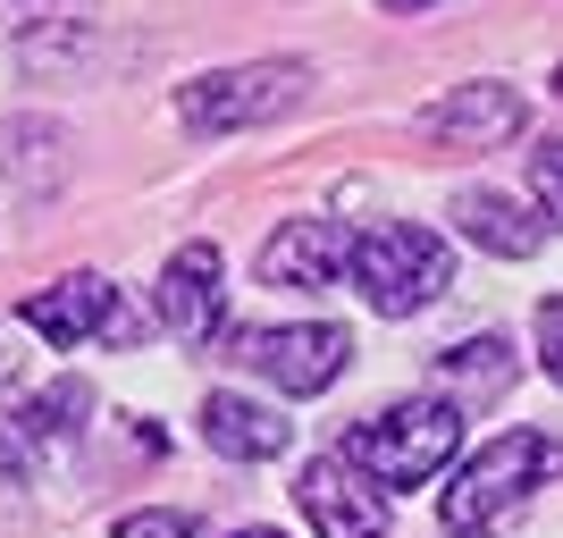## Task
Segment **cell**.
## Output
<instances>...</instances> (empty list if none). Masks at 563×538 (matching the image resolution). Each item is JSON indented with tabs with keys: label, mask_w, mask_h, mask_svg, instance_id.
Masks as SVG:
<instances>
[{
	"label": "cell",
	"mask_w": 563,
	"mask_h": 538,
	"mask_svg": "<svg viewBox=\"0 0 563 538\" xmlns=\"http://www.w3.org/2000/svg\"><path fill=\"white\" fill-rule=\"evenodd\" d=\"M454 446H463V404L404 396V404H387L378 421H362L345 438V463L387 496V488H421V480H438V471L454 463Z\"/></svg>",
	"instance_id": "1"
},
{
	"label": "cell",
	"mask_w": 563,
	"mask_h": 538,
	"mask_svg": "<svg viewBox=\"0 0 563 538\" xmlns=\"http://www.w3.org/2000/svg\"><path fill=\"white\" fill-rule=\"evenodd\" d=\"M555 471H563V446L547 438V429H505V438H488L463 471H454V488H446L438 514H446L454 538H488L496 521H514L521 496L547 488Z\"/></svg>",
	"instance_id": "2"
},
{
	"label": "cell",
	"mask_w": 563,
	"mask_h": 538,
	"mask_svg": "<svg viewBox=\"0 0 563 538\" xmlns=\"http://www.w3.org/2000/svg\"><path fill=\"white\" fill-rule=\"evenodd\" d=\"M353 286L371 295V311L387 320H412L454 286V253L438 228H412V219H387V228L353 235Z\"/></svg>",
	"instance_id": "3"
},
{
	"label": "cell",
	"mask_w": 563,
	"mask_h": 538,
	"mask_svg": "<svg viewBox=\"0 0 563 538\" xmlns=\"http://www.w3.org/2000/svg\"><path fill=\"white\" fill-rule=\"evenodd\" d=\"M303 85H311L303 59H244V68H211V76H194V85H177V118H186L194 135H244L261 118L295 110Z\"/></svg>",
	"instance_id": "4"
},
{
	"label": "cell",
	"mask_w": 563,
	"mask_h": 538,
	"mask_svg": "<svg viewBox=\"0 0 563 538\" xmlns=\"http://www.w3.org/2000/svg\"><path fill=\"white\" fill-rule=\"evenodd\" d=\"M235 362L244 371H261L278 396H320V387H336L353 362V328L336 320H303V328H235L228 337Z\"/></svg>",
	"instance_id": "5"
},
{
	"label": "cell",
	"mask_w": 563,
	"mask_h": 538,
	"mask_svg": "<svg viewBox=\"0 0 563 538\" xmlns=\"http://www.w3.org/2000/svg\"><path fill=\"white\" fill-rule=\"evenodd\" d=\"M85 421H93V387H85V378H51L43 396L0 404V471H9V480H34L59 446L85 438Z\"/></svg>",
	"instance_id": "6"
},
{
	"label": "cell",
	"mask_w": 563,
	"mask_h": 538,
	"mask_svg": "<svg viewBox=\"0 0 563 538\" xmlns=\"http://www.w3.org/2000/svg\"><path fill=\"white\" fill-rule=\"evenodd\" d=\"M18 320L34 328V337H51V345H126V337H143L135 311H118V286L110 278H59L43 286V295H25Z\"/></svg>",
	"instance_id": "7"
},
{
	"label": "cell",
	"mask_w": 563,
	"mask_h": 538,
	"mask_svg": "<svg viewBox=\"0 0 563 538\" xmlns=\"http://www.w3.org/2000/svg\"><path fill=\"white\" fill-rule=\"evenodd\" d=\"M152 311H161V328L177 345H211L219 320H228V261H219V244H177L161 286H152Z\"/></svg>",
	"instance_id": "8"
},
{
	"label": "cell",
	"mask_w": 563,
	"mask_h": 538,
	"mask_svg": "<svg viewBox=\"0 0 563 538\" xmlns=\"http://www.w3.org/2000/svg\"><path fill=\"white\" fill-rule=\"evenodd\" d=\"M295 496H303V521H311L320 538H378V530H387V496H378L371 480L345 463V454H320V463H303Z\"/></svg>",
	"instance_id": "9"
},
{
	"label": "cell",
	"mask_w": 563,
	"mask_h": 538,
	"mask_svg": "<svg viewBox=\"0 0 563 538\" xmlns=\"http://www.w3.org/2000/svg\"><path fill=\"white\" fill-rule=\"evenodd\" d=\"M421 135L446 143V152H488V143L521 135V94H514V85H496V76L454 85L446 101H429V110H421Z\"/></svg>",
	"instance_id": "10"
},
{
	"label": "cell",
	"mask_w": 563,
	"mask_h": 538,
	"mask_svg": "<svg viewBox=\"0 0 563 538\" xmlns=\"http://www.w3.org/2000/svg\"><path fill=\"white\" fill-rule=\"evenodd\" d=\"M353 270V235L336 219H286L261 244V286H336Z\"/></svg>",
	"instance_id": "11"
},
{
	"label": "cell",
	"mask_w": 563,
	"mask_h": 538,
	"mask_svg": "<svg viewBox=\"0 0 563 538\" xmlns=\"http://www.w3.org/2000/svg\"><path fill=\"white\" fill-rule=\"evenodd\" d=\"M202 438H211V454H228V463H278L295 421L269 413V404H253V396H211L202 404Z\"/></svg>",
	"instance_id": "12"
},
{
	"label": "cell",
	"mask_w": 563,
	"mask_h": 538,
	"mask_svg": "<svg viewBox=\"0 0 563 538\" xmlns=\"http://www.w3.org/2000/svg\"><path fill=\"white\" fill-rule=\"evenodd\" d=\"M454 228H463L479 253H496V261H530V253H539V235H547L514 194H488V186L454 194Z\"/></svg>",
	"instance_id": "13"
},
{
	"label": "cell",
	"mask_w": 563,
	"mask_h": 538,
	"mask_svg": "<svg viewBox=\"0 0 563 538\" xmlns=\"http://www.w3.org/2000/svg\"><path fill=\"white\" fill-rule=\"evenodd\" d=\"M438 371H446L454 387H471V396H496V387L514 378V345H505V337H463V345L438 353Z\"/></svg>",
	"instance_id": "14"
},
{
	"label": "cell",
	"mask_w": 563,
	"mask_h": 538,
	"mask_svg": "<svg viewBox=\"0 0 563 538\" xmlns=\"http://www.w3.org/2000/svg\"><path fill=\"white\" fill-rule=\"evenodd\" d=\"M530 194H539V211H547V219L563 228V135L530 152Z\"/></svg>",
	"instance_id": "15"
},
{
	"label": "cell",
	"mask_w": 563,
	"mask_h": 538,
	"mask_svg": "<svg viewBox=\"0 0 563 538\" xmlns=\"http://www.w3.org/2000/svg\"><path fill=\"white\" fill-rule=\"evenodd\" d=\"M118 538H202V521L177 514V505H152V514H126V521H118Z\"/></svg>",
	"instance_id": "16"
},
{
	"label": "cell",
	"mask_w": 563,
	"mask_h": 538,
	"mask_svg": "<svg viewBox=\"0 0 563 538\" xmlns=\"http://www.w3.org/2000/svg\"><path fill=\"white\" fill-rule=\"evenodd\" d=\"M539 362H547V378L563 387V295L539 304Z\"/></svg>",
	"instance_id": "17"
},
{
	"label": "cell",
	"mask_w": 563,
	"mask_h": 538,
	"mask_svg": "<svg viewBox=\"0 0 563 538\" xmlns=\"http://www.w3.org/2000/svg\"><path fill=\"white\" fill-rule=\"evenodd\" d=\"M9 378H25V320L18 311H0V387Z\"/></svg>",
	"instance_id": "18"
},
{
	"label": "cell",
	"mask_w": 563,
	"mask_h": 538,
	"mask_svg": "<svg viewBox=\"0 0 563 538\" xmlns=\"http://www.w3.org/2000/svg\"><path fill=\"white\" fill-rule=\"evenodd\" d=\"M68 0H0V25H59Z\"/></svg>",
	"instance_id": "19"
},
{
	"label": "cell",
	"mask_w": 563,
	"mask_h": 538,
	"mask_svg": "<svg viewBox=\"0 0 563 538\" xmlns=\"http://www.w3.org/2000/svg\"><path fill=\"white\" fill-rule=\"evenodd\" d=\"M378 9H404V18H412V9H438V0H378Z\"/></svg>",
	"instance_id": "20"
},
{
	"label": "cell",
	"mask_w": 563,
	"mask_h": 538,
	"mask_svg": "<svg viewBox=\"0 0 563 538\" xmlns=\"http://www.w3.org/2000/svg\"><path fill=\"white\" fill-rule=\"evenodd\" d=\"M228 538H286V530H228Z\"/></svg>",
	"instance_id": "21"
},
{
	"label": "cell",
	"mask_w": 563,
	"mask_h": 538,
	"mask_svg": "<svg viewBox=\"0 0 563 538\" xmlns=\"http://www.w3.org/2000/svg\"><path fill=\"white\" fill-rule=\"evenodd\" d=\"M555 94H563V68H555Z\"/></svg>",
	"instance_id": "22"
}]
</instances>
